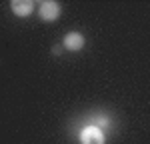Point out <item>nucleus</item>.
Here are the masks:
<instances>
[{
  "instance_id": "nucleus-3",
  "label": "nucleus",
  "mask_w": 150,
  "mask_h": 144,
  "mask_svg": "<svg viewBox=\"0 0 150 144\" xmlns=\"http://www.w3.org/2000/svg\"><path fill=\"white\" fill-rule=\"evenodd\" d=\"M10 8L16 16H30L34 10V2L32 0H12Z\"/></svg>"
},
{
  "instance_id": "nucleus-2",
  "label": "nucleus",
  "mask_w": 150,
  "mask_h": 144,
  "mask_svg": "<svg viewBox=\"0 0 150 144\" xmlns=\"http://www.w3.org/2000/svg\"><path fill=\"white\" fill-rule=\"evenodd\" d=\"M58 16H60V4L54 0H46L40 4V18L46 20V22H54Z\"/></svg>"
},
{
  "instance_id": "nucleus-1",
  "label": "nucleus",
  "mask_w": 150,
  "mask_h": 144,
  "mask_svg": "<svg viewBox=\"0 0 150 144\" xmlns=\"http://www.w3.org/2000/svg\"><path fill=\"white\" fill-rule=\"evenodd\" d=\"M104 132L98 128V126H86L84 130L80 132V144H104Z\"/></svg>"
},
{
  "instance_id": "nucleus-4",
  "label": "nucleus",
  "mask_w": 150,
  "mask_h": 144,
  "mask_svg": "<svg viewBox=\"0 0 150 144\" xmlns=\"http://www.w3.org/2000/svg\"><path fill=\"white\" fill-rule=\"evenodd\" d=\"M82 46H84V36H82L80 32H68V34L64 36V48L76 52V50H80Z\"/></svg>"
}]
</instances>
